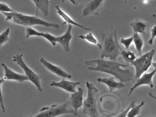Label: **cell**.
Returning a JSON list of instances; mask_svg holds the SVG:
<instances>
[{
	"label": "cell",
	"mask_w": 156,
	"mask_h": 117,
	"mask_svg": "<svg viewBox=\"0 0 156 117\" xmlns=\"http://www.w3.org/2000/svg\"><path fill=\"white\" fill-rule=\"evenodd\" d=\"M87 69L92 71H98L110 74L121 82H128L134 79V75L129 69H123L121 67H126L128 65L120 64L116 61L107 60L101 58L85 61Z\"/></svg>",
	"instance_id": "1"
},
{
	"label": "cell",
	"mask_w": 156,
	"mask_h": 117,
	"mask_svg": "<svg viewBox=\"0 0 156 117\" xmlns=\"http://www.w3.org/2000/svg\"><path fill=\"white\" fill-rule=\"evenodd\" d=\"M86 86L87 89V96L84 101L82 112L90 117H100L104 112L100 106L99 91L93 83L86 81Z\"/></svg>",
	"instance_id": "2"
},
{
	"label": "cell",
	"mask_w": 156,
	"mask_h": 117,
	"mask_svg": "<svg viewBox=\"0 0 156 117\" xmlns=\"http://www.w3.org/2000/svg\"><path fill=\"white\" fill-rule=\"evenodd\" d=\"M102 49L100 58H109L110 60L116 61L118 57L120 54L122 49L118 40L116 30L111 29L109 33H102Z\"/></svg>",
	"instance_id": "3"
},
{
	"label": "cell",
	"mask_w": 156,
	"mask_h": 117,
	"mask_svg": "<svg viewBox=\"0 0 156 117\" xmlns=\"http://www.w3.org/2000/svg\"><path fill=\"white\" fill-rule=\"evenodd\" d=\"M6 16V21L16 24L23 26L31 27L33 26H43L47 27L59 29V25L47 22L41 19L37 16L29 15L14 11L11 13H2Z\"/></svg>",
	"instance_id": "4"
},
{
	"label": "cell",
	"mask_w": 156,
	"mask_h": 117,
	"mask_svg": "<svg viewBox=\"0 0 156 117\" xmlns=\"http://www.w3.org/2000/svg\"><path fill=\"white\" fill-rule=\"evenodd\" d=\"M73 113L74 111L67 101L62 104H53L43 107L40 110L39 114L35 117H57L66 114Z\"/></svg>",
	"instance_id": "5"
},
{
	"label": "cell",
	"mask_w": 156,
	"mask_h": 117,
	"mask_svg": "<svg viewBox=\"0 0 156 117\" xmlns=\"http://www.w3.org/2000/svg\"><path fill=\"white\" fill-rule=\"evenodd\" d=\"M155 54L154 49L150 50L146 54L137 58L131 63V65L135 68V75L134 79L138 80L147 70L152 63V59Z\"/></svg>",
	"instance_id": "6"
},
{
	"label": "cell",
	"mask_w": 156,
	"mask_h": 117,
	"mask_svg": "<svg viewBox=\"0 0 156 117\" xmlns=\"http://www.w3.org/2000/svg\"><path fill=\"white\" fill-rule=\"evenodd\" d=\"M23 55L17 54L13 56V60L17 63L24 71V75L28 78L29 80L37 88V89L42 92V87L41 85V76L34 72L32 69L29 67L23 59Z\"/></svg>",
	"instance_id": "7"
},
{
	"label": "cell",
	"mask_w": 156,
	"mask_h": 117,
	"mask_svg": "<svg viewBox=\"0 0 156 117\" xmlns=\"http://www.w3.org/2000/svg\"><path fill=\"white\" fill-rule=\"evenodd\" d=\"M85 6L83 11L82 14L83 16L90 15H98L104 6L105 1L104 0H92L84 1Z\"/></svg>",
	"instance_id": "8"
},
{
	"label": "cell",
	"mask_w": 156,
	"mask_h": 117,
	"mask_svg": "<svg viewBox=\"0 0 156 117\" xmlns=\"http://www.w3.org/2000/svg\"><path fill=\"white\" fill-rule=\"evenodd\" d=\"M84 90L82 88H79L75 93H72L68 101L74 111L73 116L76 117L78 115V110L83 106Z\"/></svg>",
	"instance_id": "9"
},
{
	"label": "cell",
	"mask_w": 156,
	"mask_h": 117,
	"mask_svg": "<svg viewBox=\"0 0 156 117\" xmlns=\"http://www.w3.org/2000/svg\"><path fill=\"white\" fill-rule=\"evenodd\" d=\"M156 73V70L153 69L152 71L149 73H144L142 76L138 79L137 80L136 83L134 84L133 87L129 90V93L128 96H130L133 91L138 87L143 85H148L151 88L154 87L153 82H152V78L153 76Z\"/></svg>",
	"instance_id": "10"
},
{
	"label": "cell",
	"mask_w": 156,
	"mask_h": 117,
	"mask_svg": "<svg viewBox=\"0 0 156 117\" xmlns=\"http://www.w3.org/2000/svg\"><path fill=\"white\" fill-rule=\"evenodd\" d=\"M2 67L4 70V75L3 76V79L5 81L6 80H14L20 83H23L26 80H29L28 78L25 75L19 74L12 69H10L8 66L4 64H2Z\"/></svg>",
	"instance_id": "11"
},
{
	"label": "cell",
	"mask_w": 156,
	"mask_h": 117,
	"mask_svg": "<svg viewBox=\"0 0 156 117\" xmlns=\"http://www.w3.org/2000/svg\"><path fill=\"white\" fill-rule=\"evenodd\" d=\"M40 62L48 70L56 76L64 78L71 79L72 78V76L62 68L50 63L43 58H41Z\"/></svg>",
	"instance_id": "12"
},
{
	"label": "cell",
	"mask_w": 156,
	"mask_h": 117,
	"mask_svg": "<svg viewBox=\"0 0 156 117\" xmlns=\"http://www.w3.org/2000/svg\"><path fill=\"white\" fill-rule=\"evenodd\" d=\"M72 28L73 25H68V28L66 32L62 35L56 37V42L59 43L65 51L67 53L70 51V42L73 38L72 34Z\"/></svg>",
	"instance_id": "13"
},
{
	"label": "cell",
	"mask_w": 156,
	"mask_h": 117,
	"mask_svg": "<svg viewBox=\"0 0 156 117\" xmlns=\"http://www.w3.org/2000/svg\"><path fill=\"white\" fill-rule=\"evenodd\" d=\"M79 81H71L66 80L63 79L59 82L52 81L51 83V87H57L64 90L65 91L70 93H73L76 92V87L80 85Z\"/></svg>",
	"instance_id": "14"
},
{
	"label": "cell",
	"mask_w": 156,
	"mask_h": 117,
	"mask_svg": "<svg viewBox=\"0 0 156 117\" xmlns=\"http://www.w3.org/2000/svg\"><path fill=\"white\" fill-rule=\"evenodd\" d=\"M26 36L29 38L31 36L41 37L48 40L51 44L53 46H55L56 44V36L53 35L50 33L40 32L31 27H28L26 28Z\"/></svg>",
	"instance_id": "15"
},
{
	"label": "cell",
	"mask_w": 156,
	"mask_h": 117,
	"mask_svg": "<svg viewBox=\"0 0 156 117\" xmlns=\"http://www.w3.org/2000/svg\"><path fill=\"white\" fill-rule=\"evenodd\" d=\"M115 79L113 76L110 77H99L97 79V80L98 83H104L106 85L110 92H113L116 90L124 88L126 85L123 82L116 81Z\"/></svg>",
	"instance_id": "16"
},
{
	"label": "cell",
	"mask_w": 156,
	"mask_h": 117,
	"mask_svg": "<svg viewBox=\"0 0 156 117\" xmlns=\"http://www.w3.org/2000/svg\"><path fill=\"white\" fill-rule=\"evenodd\" d=\"M55 9H56V12H57L58 14L59 15V16H61L63 20L64 21L65 23L64 24L67 23L68 25H71L75 26L78 27H80V28H83L85 30H87V31H91V29L89 28H87L83 26L82 25L80 24L77 23V22L75 21L73 19H72L71 16H69L61 8L59 5H57L55 6Z\"/></svg>",
	"instance_id": "17"
},
{
	"label": "cell",
	"mask_w": 156,
	"mask_h": 117,
	"mask_svg": "<svg viewBox=\"0 0 156 117\" xmlns=\"http://www.w3.org/2000/svg\"><path fill=\"white\" fill-rule=\"evenodd\" d=\"M130 26L133 29L134 33H140L144 35L146 34L149 25L147 22L136 19L130 23Z\"/></svg>",
	"instance_id": "18"
},
{
	"label": "cell",
	"mask_w": 156,
	"mask_h": 117,
	"mask_svg": "<svg viewBox=\"0 0 156 117\" xmlns=\"http://www.w3.org/2000/svg\"><path fill=\"white\" fill-rule=\"evenodd\" d=\"M34 3L36 9V16L38 15L39 10H40L44 16L49 15V7L51 3V1H32Z\"/></svg>",
	"instance_id": "19"
},
{
	"label": "cell",
	"mask_w": 156,
	"mask_h": 117,
	"mask_svg": "<svg viewBox=\"0 0 156 117\" xmlns=\"http://www.w3.org/2000/svg\"><path fill=\"white\" fill-rule=\"evenodd\" d=\"M78 37L82 40H86V41L91 43V44L95 45L99 48L100 50L102 49V44L98 42L95 37L94 36V35L92 33H88L85 35L83 34L80 35Z\"/></svg>",
	"instance_id": "20"
},
{
	"label": "cell",
	"mask_w": 156,
	"mask_h": 117,
	"mask_svg": "<svg viewBox=\"0 0 156 117\" xmlns=\"http://www.w3.org/2000/svg\"><path fill=\"white\" fill-rule=\"evenodd\" d=\"M133 36V42L135 44L136 50L138 51L140 56L142 55V49L144 45V41L142 37L139 34L134 33Z\"/></svg>",
	"instance_id": "21"
},
{
	"label": "cell",
	"mask_w": 156,
	"mask_h": 117,
	"mask_svg": "<svg viewBox=\"0 0 156 117\" xmlns=\"http://www.w3.org/2000/svg\"><path fill=\"white\" fill-rule=\"evenodd\" d=\"M120 54L122 58L127 63L131 64L137 58L135 53L129 50H122Z\"/></svg>",
	"instance_id": "22"
},
{
	"label": "cell",
	"mask_w": 156,
	"mask_h": 117,
	"mask_svg": "<svg viewBox=\"0 0 156 117\" xmlns=\"http://www.w3.org/2000/svg\"><path fill=\"white\" fill-rule=\"evenodd\" d=\"M145 104V101H141L140 104L138 105L134 104L130 109L129 111L127 114L126 117H135L137 116L140 112V108L141 107Z\"/></svg>",
	"instance_id": "23"
},
{
	"label": "cell",
	"mask_w": 156,
	"mask_h": 117,
	"mask_svg": "<svg viewBox=\"0 0 156 117\" xmlns=\"http://www.w3.org/2000/svg\"><path fill=\"white\" fill-rule=\"evenodd\" d=\"M10 33V28L8 27L0 34V46H2L3 44L8 42L9 39Z\"/></svg>",
	"instance_id": "24"
},
{
	"label": "cell",
	"mask_w": 156,
	"mask_h": 117,
	"mask_svg": "<svg viewBox=\"0 0 156 117\" xmlns=\"http://www.w3.org/2000/svg\"><path fill=\"white\" fill-rule=\"evenodd\" d=\"M133 42V36L132 35V36L128 37V38L123 37L120 39V43L125 47L127 50H128Z\"/></svg>",
	"instance_id": "25"
},
{
	"label": "cell",
	"mask_w": 156,
	"mask_h": 117,
	"mask_svg": "<svg viewBox=\"0 0 156 117\" xmlns=\"http://www.w3.org/2000/svg\"><path fill=\"white\" fill-rule=\"evenodd\" d=\"M0 11L1 13H11L14 12L7 4L2 2H0Z\"/></svg>",
	"instance_id": "26"
},
{
	"label": "cell",
	"mask_w": 156,
	"mask_h": 117,
	"mask_svg": "<svg viewBox=\"0 0 156 117\" xmlns=\"http://www.w3.org/2000/svg\"><path fill=\"white\" fill-rule=\"evenodd\" d=\"M135 104H136V102H135V101H132V102L130 103L129 106L128 107V108H127L125 110L121 111L117 115L115 116V117H126L127 114L129 111L131 107Z\"/></svg>",
	"instance_id": "27"
},
{
	"label": "cell",
	"mask_w": 156,
	"mask_h": 117,
	"mask_svg": "<svg viewBox=\"0 0 156 117\" xmlns=\"http://www.w3.org/2000/svg\"><path fill=\"white\" fill-rule=\"evenodd\" d=\"M5 80L3 79L2 78H1L0 79V87H1V96H0V102H1V108H2V111L3 112H5V107H4V103H3V98L2 96V85L3 82H4Z\"/></svg>",
	"instance_id": "28"
},
{
	"label": "cell",
	"mask_w": 156,
	"mask_h": 117,
	"mask_svg": "<svg viewBox=\"0 0 156 117\" xmlns=\"http://www.w3.org/2000/svg\"><path fill=\"white\" fill-rule=\"evenodd\" d=\"M151 36L149 40L148 44L150 45H152L153 44V40H154V38L156 37V25L154 26L151 30Z\"/></svg>",
	"instance_id": "29"
},
{
	"label": "cell",
	"mask_w": 156,
	"mask_h": 117,
	"mask_svg": "<svg viewBox=\"0 0 156 117\" xmlns=\"http://www.w3.org/2000/svg\"><path fill=\"white\" fill-rule=\"evenodd\" d=\"M149 96L150 97H151V98H153L155 99H156V97H155L154 95H153V94H152L151 92H149L148 93Z\"/></svg>",
	"instance_id": "30"
},
{
	"label": "cell",
	"mask_w": 156,
	"mask_h": 117,
	"mask_svg": "<svg viewBox=\"0 0 156 117\" xmlns=\"http://www.w3.org/2000/svg\"><path fill=\"white\" fill-rule=\"evenodd\" d=\"M151 66L154 67V69L156 70V62H152Z\"/></svg>",
	"instance_id": "31"
},
{
	"label": "cell",
	"mask_w": 156,
	"mask_h": 117,
	"mask_svg": "<svg viewBox=\"0 0 156 117\" xmlns=\"http://www.w3.org/2000/svg\"><path fill=\"white\" fill-rule=\"evenodd\" d=\"M143 2L145 4H147V3L148 2V1H143Z\"/></svg>",
	"instance_id": "32"
},
{
	"label": "cell",
	"mask_w": 156,
	"mask_h": 117,
	"mask_svg": "<svg viewBox=\"0 0 156 117\" xmlns=\"http://www.w3.org/2000/svg\"><path fill=\"white\" fill-rule=\"evenodd\" d=\"M29 117H34V116H32V115H30V116H29Z\"/></svg>",
	"instance_id": "33"
}]
</instances>
